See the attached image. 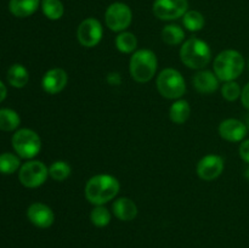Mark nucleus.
Masks as SVG:
<instances>
[{
	"label": "nucleus",
	"mask_w": 249,
	"mask_h": 248,
	"mask_svg": "<svg viewBox=\"0 0 249 248\" xmlns=\"http://www.w3.org/2000/svg\"><path fill=\"white\" fill-rule=\"evenodd\" d=\"M121 185L114 177L99 174L92 177L85 185V197L94 206H104L118 195Z\"/></svg>",
	"instance_id": "obj_1"
},
{
	"label": "nucleus",
	"mask_w": 249,
	"mask_h": 248,
	"mask_svg": "<svg viewBox=\"0 0 249 248\" xmlns=\"http://www.w3.org/2000/svg\"><path fill=\"white\" fill-rule=\"evenodd\" d=\"M180 60L186 67L201 70L212 61V50L208 44L198 38H190L180 49Z\"/></svg>",
	"instance_id": "obj_2"
},
{
	"label": "nucleus",
	"mask_w": 249,
	"mask_h": 248,
	"mask_svg": "<svg viewBox=\"0 0 249 248\" xmlns=\"http://www.w3.org/2000/svg\"><path fill=\"white\" fill-rule=\"evenodd\" d=\"M214 73L219 80L232 82L242 74L245 58L236 50H224L214 60Z\"/></svg>",
	"instance_id": "obj_3"
},
{
	"label": "nucleus",
	"mask_w": 249,
	"mask_h": 248,
	"mask_svg": "<svg viewBox=\"0 0 249 248\" xmlns=\"http://www.w3.org/2000/svg\"><path fill=\"white\" fill-rule=\"evenodd\" d=\"M157 57L153 51L142 49L133 53L130 58L129 71L135 82L147 83L155 77L157 71Z\"/></svg>",
	"instance_id": "obj_4"
},
{
	"label": "nucleus",
	"mask_w": 249,
	"mask_h": 248,
	"mask_svg": "<svg viewBox=\"0 0 249 248\" xmlns=\"http://www.w3.org/2000/svg\"><path fill=\"white\" fill-rule=\"evenodd\" d=\"M157 89L165 99L178 100L186 91V84L179 71L165 68L157 78Z\"/></svg>",
	"instance_id": "obj_5"
},
{
	"label": "nucleus",
	"mask_w": 249,
	"mask_h": 248,
	"mask_svg": "<svg viewBox=\"0 0 249 248\" xmlns=\"http://www.w3.org/2000/svg\"><path fill=\"white\" fill-rule=\"evenodd\" d=\"M12 147L21 158H34L41 148V140L36 131L31 129H19L12 136Z\"/></svg>",
	"instance_id": "obj_6"
},
{
	"label": "nucleus",
	"mask_w": 249,
	"mask_h": 248,
	"mask_svg": "<svg viewBox=\"0 0 249 248\" xmlns=\"http://www.w3.org/2000/svg\"><path fill=\"white\" fill-rule=\"evenodd\" d=\"M49 169L40 160H29L19 168L18 179L23 186L36 189L46 181Z\"/></svg>",
	"instance_id": "obj_7"
},
{
	"label": "nucleus",
	"mask_w": 249,
	"mask_h": 248,
	"mask_svg": "<svg viewBox=\"0 0 249 248\" xmlns=\"http://www.w3.org/2000/svg\"><path fill=\"white\" fill-rule=\"evenodd\" d=\"M133 14L128 5L123 2H113L109 5L105 14L106 26L113 32H123L130 26Z\"/></svg>",
	"instance_id": "obj_8"
},
{
	"label": "nucleus",
	"mask_w": 249,
	"mask_h": 248,
	"mask_svg": "<svg viewBox=\"0 0 249 248\" xmlns=\"http://www.w3.org/2000/svg\"><path fill=\"white\" fill-rule=\"evenodd\" d=\"M187 0H155L153 14L162 21H173L182 17L187 12Z\"/></svg>",
	"instance_id": "obj_9"
},
{
	"label": "nucleus",
	"mask_w": 249,
	"mask_h": 248,
	"mask_svg": "<svg viewBox=\"0 0 249 248\" xmlns=\"http://www.w3.org/2000/svg\"><path fill=\"white\" fill-rule=\"evenodd\" d=\"M102 26L96 18L84 19L77 29L78 41L85 48H94L102 39Z\"/></svg>",
	"instance_id": "obj_10"
},
{
	"label": "nucleus",
	"mask_w": 249,
	"mask_h": 248,
	"mask_svg": "<svg viewBox=\"0 0 249 248\" xmlns=\"http://www.w3.org/2000/svg\"><path fill=\"white\" fill-rule=\"evenodd\" d=\"M224 170V159L220 156L208 155L197 164V174L202 180L211 181L221 175Z\"/></svg>",
	"instance_id": "obj_11"
},
{
	"label": "nucleus",
	"mask_w": 249,
	"mask_h": 248,
	"mask_svg": "<svg viewBox=\"0 0 249 248\" xmlns=\"http://www.w3.org/2000/svg\"><path fill=\"white\" fill-rule=\"evenodd\" d=\"M27 216L33 225L40 229L50 228L55 221V214H53V209L40 202H36V203L29 206L28 211H27Z\"/></svg>",
	"instance_id": "obj_12"
},
{
	"label": "nucleus",
	"mask_w": 249,
	"mask_h": 248,
	"mask_svg": "<svg viewBox=\"0 0 249 248\" xmlns=\"http://www.w3.org/2000/svg\"><path fill=\"white\" fill-rule=\"evenodd\" d=\"M247 125L235 118L225 119L219 125V134L221 138L230 142H240L247 135Z\"/></svg>",
	"instance_id": "obj_13"
},
{
	"label": "nucleus",
	"mask_w": 249,
	"mask_h": 248,
	"mask_svg": "<svg viewBox=\"0 0 249 248\" xmlns=\"http://www.w3.org/2000/svg\"><path fill=\"white\" fill-rule=\"evenodd\" d=\"M67 82L68 75L62 68H53L44 74L43 80H41V87L45 92L55 95L65 89Z\"/></svg>",
	"instance_id": "obj_14"
},
{
	"label": "nucleus",
	"mask_w": 249,
	"mask_h": 248,
	"mask_svg": "<svg viewBox=\"0 0 249 248\" xmlns=\"http://www.w3.org/2000/svg\"><path fill=\"white\" fill-rule=\"evenodd\" d=\"M194 85L201 94H212L219 88V78L215 73L209 71H201L194 77Z\"/></svg>",
	"instance_id": "obj_15"
},
{
	"label": "nucleus",
	"mask_w": 249,
	"mask_h": 248,
	"mask_svg": "<svg viewBox=\"0 0 249 248\" xmlns=\"http://www.w3.org/2000/svg\"><path fill=\"white\" fill-rule=\"evenodd\" d=\"M112 208H113L114 215L122 221H131L138 215V207L135 202L126 197L117 199Z\"/></svg>",
	"instance_id": "obj_16"
},
{
	"label": "nucleus",
	"mask_w": 249,
	"mask_h": 248,
	"mask_svg": "<svg viewBox=\"0 0 249 248\" xmlns=\"http://www.w3.org/2000/svg\"><path fill=\"white\" fill-rule=\"evenodd\" d=\"M40 0H10L9 9L14 16L24 18L38 10Z\"/></svg>",
	"instance_id": "obj_17"
},
{
	"label": "nucleus",
	"mask_w": 249,
	"mask_h": 248,
	"mask_svg": "<svg viewBox=\"0 0 249 248\" xmlns=\"http://www.w3.org/2000/svg\"><path fill=\"white\" fill-rule=\"evenodd\" d=\"M7 80H9L10 85L17 88V89H21V88L26 87V84L28 83L29 73L24 66L15 63L7 71Z\"/></svg>",
	"instance_id": "obj_18"
},
{
	"label": "nucleus",
	"mask_w": 249,
	"mask_h": 248,
	"mask_svg": "<svg viewBox=\"0 0 249 248\" xmlns=\"http://www.w3.org/2000/svg\"><path fill=\"white\" fill-rule=\"evenodd\" d=\"M191 113V107L186 100H178L170 106V121L175 124H184L189 119Z\"/></svg>",
	"instance_id": "obj_19"
},
{
	"label": "nucleus",
	"mask_w": 249,
	"mask_h": 248,
	"mask_svg": "<svg viewBox=\"0 0 249 248\" xmlns=\"http://www.w3.org/2000/svg\"><path fill=\"white\" fill-rule=\"evenodd\" d=\"M21 123L18 113L14 109L1 108L0 109V130L12 131L18 128Z\"/></svg>",
	"instance_id": "obj_20"
},
{
	"label": "nucleus",
	"mask_w": 249,
	"mask_h": 248,
	"mask_svg": "<svg viewBox=\"0 0 249 248\" xmlns=\"http://www.w3.org/2000/svg\"><path fill=\"white\" fill-rule=\"evenodd\" d=\"M185 38V32L178 24H168L162 31V39L168 45H179Z\"/></svg>",
	"instance_id": "obj_21"
},
{
	"label": "nucleus",
	"mask_w": 249,
	"mask_h": 248,
	"mask_svg": "<svg viewBox=\"0 0 249 248\" xmlns=\"http://www.w3.org/2000/svg\"><path fill=\"white\" fill-rule=\"evenodd\" d=\"M41 10L44 15L51 21H57L65 14V7L61 0H43Z\"/></svg>",
	"instance_id": "obj_22"
},
{
	"label": "nucleus",
	"mask_w": 249,
	"mask_h": 248,
	"mask_svg": "<svg viewBox=\"0 0 249 248\" xmlns=\"http://www.w3.org/2000/svg\"><path fill=\"white\" fill-rule=\"evenodd\" d=\"M138 46V39L130 32H122L116 38V48L123 53H130L135 51Z\"/></svg>",
	"instance_id": "obj_23"
},
{
	"label": "nucleus",
	"mask_w": 249,
	"mask_h": 248,
	"mask_svg": "<svg viewBox=\"0 0 249 248\" xmlns=\"http://www.w3.org/2000/svg\"><path fill=\"white\" fill-rule=\"evenodd\" d=\"M182 23L187 31L198 32L204 27V17L201 12L191 10L182 16Z\"/></svg>",
	"instance_id": "obj_24"
},
{
	"label": "nucleus",
	"mask_w": 249,
	"mask_h": 248,
	"mask_svg": "<svg viewBox=\"0 0 249 248\" xmlns=\"http://www.w3.org/2000/svg\"><path fill=\"white\" fill-rule=\"evenodd\" d=\"M21 165L19 158L14 153L5 152L0 155V173L5 175H10L16 172Z\"/></svg>",
	"instance_id": "obj_25"
},
{
	"label": "nucleus",
	"mask_w": 249,
	"mask_h": 248,
	"mask_svg": "<svg viewBox=\"0 0 249 248\" xmlns=\"http://www.w3.org/2000/svg\"><path fill=\"white\" fill-rule=\"evenodd\" d=\"M71 172H72V169H71L70 164L63 162V160H56L49 168V175L56 181L66 180L71 175Z\"/></svg>",
	"instance_id": "obj_26"
},
{
	"label": "nucleus",
	"mask_w": 249,
	"mask_h": 248,
	"mask_svg": "<svg viewBox=\"0 0 249 248\" xmlns=\"http://www.w3.org/2000/svg\"><path fill=\"white\" fill-rule=\"evenodd\" d=\"M90 220L97 228H105L111 221V214H109V212L104 206H96L91 211Z\"/></svg>",
	"instance_id": "obj_27"
},
{
	"label": "nucleus",
	"mask_w": 249,
	"mask_h": 248,
	"mask_svg": "<svg viewBox=\"0 0 249 248\" xmlns=\"http://www.w3.org/2000/svg\"><path fill=\"white\" fill-rule=\"evenodd\" d=\"M241 88L235 80L232 82H226L225 84L223 85V89H221V94H223V97L228 101H235L238 97H241Z\"/></svg>",
	"instance_id": "obj_28"
},
{
	"label": "nucleus",
	"mask_w": 249,
	"mask_h": 248,
	"mask_svg": "<svg viewBox=\"0 0 249 248\" xmlns=\"http://www.w3.org/2000/svg\"><path fill=\"white\" fill-rule=\"evenodd\" d=\"M240 156L246 163L249 164V140H245L240 146Z\"/></svg>",
	"instance_id": "obj_29"
},
{
	"label": "nucleus",
	"mask_w": 249,
	"mask_h": 248,
	"mask_svg": "<svg viewBox=\"0 0 249 248\" xmlns=\"http://www.w3.org/2000/svg\"><path fill=\"white\" fill-rule=\"evenodd\" d=\"M241 101L246 108L249 109V83L243 88L242 92H241Z\"/></svg>",
	"instance_id": "obj_30"
},
{
	"label": "nucleus",
	"mask_w": 249,
	"mask_h": 248,
	"mask_svg": "<svg viewBox=\"0 0 249 248\" xmlns=\"http://www.w3.org/2000/svg\"><path fill=\"white\" fill-rule=\"evenodd\" d=\"M107 82L111 85H119L121 84V77H119L118 73H111V74L107 77Z\"/></svg>",
	"instance_id": "obj_31"
},
{
	"label": "nucleus",
	"mask_w": 249,
	"mask_h": 248,
	"mask_svg": "<svg viewBox=\"0 0 249 248\" xmlns=\"http://www.w3.org/2000/svg\"><path fill=\"white\" fill-rule=\"evenodd\" d=\"M6 95H7V89L6 87L4 85V83L0 80V102L4 101L6 99Z\"/></svg>",
	"instance_id": "obj_32"
},
{
	"label": "nucleus",
	"mask_w": 249,
	"mask_h": 248,
	"mask_svg": "<svg viewBox=\"0 0 249 248\" xmlns=\"http://www.w3.org/2000/svg\"><path fill=\"white\" fill-rule=\"evenodd\" d=\"M245 175H246V177H247V179H249V168H248V169H247V170H246Z\"/></svg>",
	"instance_id": "obj_33"
},
{
	"label": "nucleus",
	"mask_w": 249,
	"mask_h": 248,
	"mask_svg": "<svg viewBox=\"0 0 249 248\" xmlns=\"http://www.w3.org/2000/svg\"><path fill=\"white\" fill-rule=\"evenodd\" d=\"M246 122H247V124L249 125V114H247V117H246Z\"/></svg>",
	"instance_id": "obj_34"
}]
</instances>
